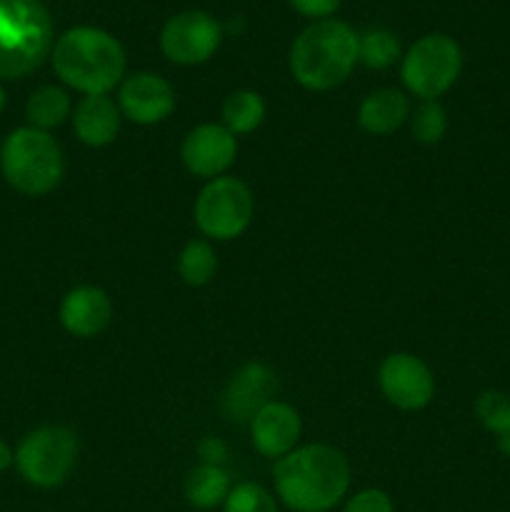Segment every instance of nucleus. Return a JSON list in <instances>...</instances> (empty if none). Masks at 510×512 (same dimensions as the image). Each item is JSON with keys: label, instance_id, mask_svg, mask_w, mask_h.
<instances>
[{"label": "nucleus", "instance_id": "obj_1", "mask_svg": "<svg viewBox=\"0 0 510 512\" xmlns=\"http://www.w3.org/2000/svg\"><path fill=\"white\" fill-rule=\"evenodd\" d=\"M273 483L285 508L293 512H330L348 495L350 465L333 445H303L275 460Z\"/></svg>", "mask_w": 510, "mask_h": 512}, {"label": "nucleus", "instance_id": "obj_2", "mask_svg": "<svg viewBox=\"0 0 510 512\" xmlns=\"http://www.w3.org/2000/svg\"><path fill=\"white\" fill-rule=\"evenodd\" d=\"M50 63L60 83L83 95H108L125 80V48L95 25H73L55 38Z\"/></svg>", "mask_w": 510, "mask_h": 512}, {"label": "nucleus", "instance_id": "obj_3", "mask_svg": "<svg viewBox=\"0 0 510 512\" xmlns=\"http://www.w3.org/2000/svg\"><path fill=\"white\" fill-rule=\"evenodd\" d=\"M290 75L313 93H325L350 78L358 65V33L345 20H315L290 45Z\"/></svg>", "mask_w": 510, "mask_h": 512}, {"label": "nucleus", "instance_id": "obj_4", "mask_svg": "<svg viewBox=\"0 0 510 512\" xmlns=\"http://www.w3.org/2000/svg\"><path fill=\"white\" fill-rule=\"evenodd\" d=\"M53 18L43 0H0V80H18L50 58Z\"/></svg>", "mask_w": 510, "mask_h": 512}, {"label": "nucleus", "instance_id": "obj_5", "mask_svg": "<svg viewBox=\"0 0 510 512\" xmlns=\"http://www.w3.org/2000/svg\"><path fill=\"white\" fill-rule=\"evenodd\" d=\"M0 173L20 195L40 198L58 188L63 180V150L50 133L23 125L10 130L0 145Z\"/></svg>", "mask_w": 510, "mask_h": 512}, {"label": "nucleus", "instance_id": "obj_6", "mask_svg": "<svg viewBox=\"0 0 510 512\" xmlns=\"http://www.w3.org/2000/svg\"><path fill=\"white\" fill-rule=\"evenodd\" d=\"M463 73V48L453 35L428 33L403 55L400 78L420 100H438L458 83Z\"/></svg>", "mask_w": 510, "mask_h": 512}, {"label": "nucleus", "instance_id": "obj_7", "mask_svg": "<svg viewBox=\"0 0 510 512\" xmlns=\"http://www.w3.org/2000/svg\"><path fill=\"white\" fill-rule=\"evenodd\" d=\"M78 460V438L63 425H43L20 440L15 468L20 478L40 490H53L70 478Z\"/></svg>", "mask_w": 510, "mask_h": 512}, {"label": "nucleus", "instance_id": "obj_8", "mask_svg": "<svg viewBox=\"0 0 510 512\" xmlns=\"http://www.w3.org/2000/svg\"><path fill=\"white\" fill-rule=\"evenodd\" d=\"M255 198L248 185L233 175L208 180L195 198L193 218L200 233L213 240H235L250 228Z\"/></svg>", "mask_w": 510, "mask_h": 512}, {"label": "nucleus", "instance_id": "obj_9", "mask_svg": "<svg viewBox=\"0 0 510 512\" xmlns=\"http://www.w3.org/2000/svg\"><path fill=\"white\" fill-rule=\"evenodd\" d=\"M223 43V25L205 10H183L160 30V50L175 65L208 63Z\"/></svg>", "mask_w": 510, "mask_h": 512}, {"label": "nucleus", "instance_id": "obj_10", "mask_svg": "<svg viewBox=\"0 0 510 512\" xmlns=\"http://www.w3.org/2000/svg\"><path fill=\"white\" fill-rule=\"evenodd\" d=\"M380 393L400 410H423L435 395L433 370L413 353H393L380 363Z\"/></svg>", "mask_w": 510, "mask_h": 512}, {"label": "nucleus", "instance_id": "obj_11", "mask_svg": "<svg viewBox=\"0 0 510 512\" xmlns=\"http://www.w3.org/2000/svg\"><path fill=\"white\" fill-rule=\"evenodd\" d=\"M238 158V138L223 123H200L183 138L180 160L195 178H223Z\"/></svg>", "mask_w": 510, "mask_h": 512}, {"label": "nucleus", "instance_id": "obj_12", "mask_svg": "<svg viewBox=\"0 0 510 512\" xmlns=\"http://www.w3.org/2000/svg\"><path fill=\"white\" fill-rule=\"evenodd\" d=\"M118 108L130 123L158 125L175 110V88L158 73H133L120 83Z\"/></svg>", "mask_w": 510, "mask_h": 512}, {"label": "nucleus", "instance_id": "obj_13", "mask_svg": "<svg viewBox=\"0 0 510 512\" xmlns=\"http://www.w3.org/2000/svg\"><path fill=\"white\" fill-rule=\"evenodd\" d=\"M300 433H303V423H300L298 410L283 400L268 403L250 420V440L263 458L280 460L288 455L290 450L298 448Z\"/></svg>", "mask_w": 510, "mask_h": 512}, {"label": "nucleus", "instance_id": "obj_14", "mask_svg": "<svg viewBox=\"0 0 510 512\" xmlns=\"http://www.w3.org/2000/svg\"><path fill=\"white\" fill-rule=\"evenodd\" d=\"M58 318L73 338H95L113 320V303L98 285H78L63 298Z\"/></svg>", "mask_w": 510, "mask_h": 512}, {"label": "nucleus", "instance_id": "obj_15", "mask_svg": "<svg viewBox=\"0 0 510 512\" xmlns=\"http://www.w3.org/2000/svg\"><path fill=\"white\" fill-rule=\"evenodd\" d=\"M278 393V378L263 363H248L230 378L223 393V405L233 420H253V415Z\"/></svg>", "mask_w": 510, "mask_h": 512}, {"label": "nucleus", "instance_id": "obj_16", "mask_svg": "<svg viewBox=\"0 0 510 512\" xmlns=\"http://www.w3.org/2000/svg\"><path fill=\"white\" fill-rule=\"evenodd\" d=\"M70 118L80 143L88 148H105L118 138L123 113L110 95H83Z\"/></svg>", "mask_w": 510, "mask_h": 512}, {"label": "nucleus", "instance_id": "obj_17", "mask_svg": "<svg viewBox=\"0 0 510 512\" xmlns=\"http://www.w3.org/2000/svg\"><path fill=\"white\" fill-rule=\"evenodd\" d=\"M410 118V100L403 90L380 88L363 98L358 125L370 135H390Z\"/></svg>", "mask_w": 510, "mask_h": 512}, {"label": "nucleus", "instance_id": "obj_18", "mask_svg": "<svg viewBox=\"0 0 510 512\" xmlns=\"http://www.w3.org/2000/svg\"><path fill=\"white\" fill-rule=\"evenodd\" d=\"M230 475L223 465H198L185 478V500L198 510H213L228 500Z\"/></svg>", "mask_w": 510, "mask_h": 512}, {"label": "nucleus", "instance_id": "obj_19", "mask_svg": "<svg viewBox=\"0 0 510 512\" xmlns=\"http://www.w3.org/2000/svg\"><path fill=\"white\" fill-rule=\"evenodd\" d=\"M70 115H73V103H70V95L60 85H40L38 90L30 93L28 103H25L28 125L45 130V133L60 128Z\"/></svg>", "mask_w": 510, "mask_h": 512}, {"label": "nucleus", "instance_id": "obj_20", "mask_svg": "<svg viewBox=\"0 0 510 512\" xmlns=\"http://www.w3.org/2000/svg\"><path fill=\"white\" fill-rule=\"evenodd\" d=\"M265 113H268V108H265L263 95L255 93V90H233L220 108L223 125L233 135H248L258 130L263 125Z\"/></svg>", "mask_w": 510, "mask_h": 512}, {"label": "nucleus", "instance_id": "obj_21", "mask_svg": "<svg viewBox=\"0 0 510 512\" xmlns=\"http://www.w3.org/2000/svg\"><path fill=\"white\" fill-rule=\"evenodd\" d=\"M218 270V255L208 240L198 238L185 243V248L178 255V275L190 288H203L215 278Z\"/></svg>", "mask_w": 510, "mask_h": 512}, {"label": "nucleus", "instance_id": "obj_22", "mask_svg": "<svg viewBox=\"0 0 510 512\" xmlns=\"http://www.w3.org/2000/svg\"><path fill=\"white\" fill-rule=\"evenodd\" d=\"M400 58V40L390 30L373 28L358 35V63L365 68L385 70Z\"/></svg>", "mask_w": 510, "mask_h": 512}, {"label": "nucleus", "instance_id": "obj_23", "mask_svg": "<svg viewBox=\"0 0 510 512\" xmlns=\"http://www.w3.org/2000/svg\"><path fill=\"white\" fill-rule=\"evenodd\" d=\"M475 418L495 438H510V395L500 390H485L475 400Z\"/></svg>", "mask_w": 510, "mask_h": 512}, {"label": "nucleus", "instance_id": "obj_24", "mask_svg": "<svg viewBox=\"0 0 510 512\" xmlns=\"http://www.w3.org/2000/svg\"><path fill=\"white\" fill-rule=\"evenodd\" d=\"M413 138L423 145H435L448 133V115L438 100H423L410 118Z\"/></svg>", "mask_w": 510, "mask_h": 512}, {"label": "nucleus", "instance_id": "obj_25", "mask_svg": "<svg viewBox=\"0 0 510 512\" xmlns=\"http://www.w3.org/2000/svg\"><path fill=\"white\" fill-rule=\"evenodd\" d=\"M223 512H278V503L263 485L240 483L230 490Z\"/></svg>", "mask_w": 510, "mask_h": 512}, {"label": "nucleus", "instance_id": "obj_26", "mask_svg": "<svg viewBox=\"0 0 510 512\" xmlns=\"http://www.w3.org/2000/svg\"><path fill=\"white\" fill-rule=\"evenodd\" d=\"M343 512H395V505L385 490L365 488L345 503Z\"/></svg>", "mask_w": 510, "mask_h": 512}, {"label": "nucleus", "instance_id": "obj_27", "mask_svg": "<svg viewBox=\"0 0 510 512\" xmlns=\"http://www.w3.org/2000/svg\"><path fill=\"white\" fill-rule=\"evenodd\" d=\"M288 3L295 13L305 15V18L328 20V18H333L335 10L340 8V3H343V0H288Z\"/></svg>", "mask_w": 510, "mask_h": 512}, {"label": "nucleus", "instance_id": "obj_28", "mask_svg": "<svg viewBox=\"0 0 510 512\" xmlns=\"http://www.w3.org/2000/svg\"><path fill=\"white\" fill-rule=\"evenodd\" d=\"M198 458L200 465H223V460L228 458V450L218 438H205L198 445Z\"/></svg>", "mask_w": 510, "mask_h": 512}, {"label": "nucleus", "instance_id": "obj_29", "mask_svg": "<svg viewBox=\"0 0 510 512\" xmlns=\"http://www.w3.org/2000/svg\"><path fill=\"white\" fill-rule=\"evenodd\" d=\"M13 465H15V450L0 438V475H3L5 470L13 468Z\"/></svg>", "mask_w": 510, "mask_h": 512}, {"label": "nucleus", "instance_id": "obj_30", "mask_svg": "<svg viewBox=\"0 0 510 512\" xmlns=\"http://www.w3.org/2000/svg\"><path fill=\"white\" fill-rule=\"evenodd\" d=\"M5 103H8V95H5L3 83H0V113H3V110H5Z\"/></svg>", "mask_w": 510, "mask_h": 512}]
</instances>
